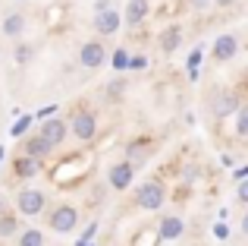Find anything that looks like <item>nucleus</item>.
<instances>
[{"label": "nucleus", "mask_w": 248, "mask_h": 246, "mask_svg": "<svg viewBox=\"0 0 248 246\" xmlns=\"http://www.w3.org/2000/svg\"><path fill=\"white\" fill-rule=\"evenodd\" d=\"M164 202H167V186H164V180H148V183H141L139 190H135V205H139L141 211H157V209H164Z\"/></svg>", "instance_id": "1"}, {"label": "nucleus", "mask_w": 248, "mask_h": 246, "mask_svg": "<svg viewBox=\"0 0 248 246\" xmlns=\"http://www.w3.org/2000/svg\"><path fill=\"white\" fill-rule=\"evenodd\" d=\"M69 136L79 139V142H94V136H97L94 111H88V107H76L73 117H69Z\"/></svg>", "instance_id": "2"}, {"label": "nucleus", "mask_w": 248, "mask_h": 246, "mask_svg": "<svg viewBox=\"0 0 248 246\" xmlns=\"http://www.w3.org/2000/svg\"><path fill=\"white\" fill-rule=\"evenodd\" d=\"M47 228L54 234H73L79 228V209L69 205V202L54 205V211H47Z\"/></svg>", "instance_id": "3"}, {"label": "nucleus", "mask_w": 248, "mask_h": 246, "mask_svg": "<svg viewBox=\"0 0 248 246\" xmlns=\"http://www.w3.org/2000/svg\"><path fill=\"white\" fill-rule=\"evenodd\" d=\"M211 117L214 120H226V117H236L239 107H242V101H239V95L232 92V88H217V92L211 95Z\"/></svg>", "instance_id": "4"}, {"label": "nucleus", "mask_w": 248, "mask_h": 246, "mask_svg": "<svg viewBox=\"0 0 248 246\" xmlns=\"http://www.w3.org/2000/svg\"><path fill=\"white\" fill-rule=\"evenodd\" d=\"M16 209H19L22 218H35L47 209V196H44L41 190H29V186H25V190L16 193Z\"/></svg>", "instance_id": "5"}, {"label": "nucleus", "mask_w": 248, "mask_h": 246, "mask_svg": "<svg viewBox=\"0 0 248 246\" xmlns=\"http://www.w3.org/2000/svg\"><path fill=\"white\" fill-rule=\"evenodd\" d=\"M107 48H104V41H85L79 48V67L82 70H101L104 63H107Z\"/></svg>", "instance_id": "6"}, {"label": "nucleus", "mask_w": 248, "mask_h": 246, "mask_svg": "<svg viewBox=\"0 0 248 246\" xmlns=\"http://www.w3.org/2000/svg\"><path fill=\"white\" fill-rule=\"evenodd\" d=\"M132 180H135V164H129V161H116V164H110V171H107L110 190L123 193V190L132 186Z\"/></svg>", "instance_id": "7"}, {"label": "nucleus", "mask_w": 248, "mask_h": 246, "mask_svg": "<svg viewBox=\"0 0 248 246\" xmlns=\"http://www.w3.org/2000/svg\"><path fill=\"white\" fill-rule=\"evenodd\" d=\"M0 32H3L6 38H13V41H19V38L29 32V16H25L22 10H13L6 13L3 19H0Z\"/></svg>", "instance_id": "8"}, {"label": "nucleus", "mask_w": 248, "mask_h": 246, "mask_svg": "<svg viewBox=\"0 0 248 246\" xmlns=\"http://www.w3.org/2000/svg\"><path fill=\"white\" fill-rule=\"evenodd\" d=\"M211 54H214V60H217V63L232 60V57L239 54V38H236V32H223V35H217Z\"/></svg>", "instance_id": "9"}, {"label": "nucleus", "mask_w": 248, "mask_h": 246, "mask_svg": "<svg viewBox=\"0 0 248 246\" xmlns=\"http://www.w3.org/2000/svg\"><path fill=\"white\" fill-rule=\"evenodd\" d=\"M38 136H44V139H47L54 148H60L63 142L69 139V120H60V117L44 120V123H41V133H38Z\"/></svg>", "instance_id": "10"}, {"label": "nucleus", "mask_w": 248, "mask_h": 246, "mask_svg": "<svg viewBox=\"0 0 248 246\" xmlns=\"http://www.w3.org/2000/svg\"><path fill=\"white\" fill-rule=\"evenodd\" d=\"M182 234H186V221H182L179 215H164L157 224V240L164 243H176L182 240Z\"/></svg>", "instance_id": "11"}, {"label": "nucleus", "mask_w": 248, "mask_h": 246, "mask_svg": "<svg viewBox=\"0 0 248 246\" xmlns=\"http://www.w3.org/2000/svg\"><path fill=\"white\" fill-rule=\"evenodd\" d=\"M151 148H154V139H148V136H139V139H129L126 142V161L129 164H145L148 158H151Z\"/></svg>", "instance_id": "12"}, {"label": "nucleus", "mask_w": 248, "mask_h": 246, "mask_svg": "<svg viewBox=\"0 0 248 246\" xmlns=\"http://www.w3.org/2000/svg\"><path fill=\"white\" fill-rule=\"evenodd\" d=\"M57 148L50 145L44 136H29V139H22V155H29V158H38V161H44V158H50Z\"/></svg>", "instance_id": "13"}, {"label": "nucleus", "mask_w": 248, "mask_h": 246, "mask_svg": "<svg viewBox=\"0 0 248 246\" xmlns=\"http://www.w3.org/2000/svg\"><path fill=\"white\" fill-rule=\"evenodd\" d=\"M120 25H123V16L116 10H104V13H94V32L97 35H116L120 32Z\"/></svg>", "instance_id": "14"}, {"label": "nucleus", "mask_w": 248, "mask_h": 246, "mask_svg": "<svg viewBox=\"0 0 248 246\" xmlns=\"http://www.w3.org/2000/svg\"><path fill=\"white\" fill-rule=\"evenodd\" d=\"M182 44V25H167L164 32L157 35V48L160 54H176Z\"/></svg>", "instance_id": "15"}, {"label": "nucleus", "mask_w": 248, "mask_h": 246, "mask_svg": "<svg viewBox=\"0 0 248 246\" xmlns=\"http://www.w3.org/2000/svg\"><path fill=\"white\" fill-rule=\"evenodd\" d=\"M148 13H151L148 0H129V3H126V13H123V22H126L129 29H135V25H141L148 19Z\"/></svg>", "instance_id": "16"}, {"label": "nucleus", "mask_w": 248, "mask_h": 246, "mask_svg": "<svg viewBox=\"0 0 248 246\" xmlns=\"http://www.w3.org/2000/svg\"><path fill=\"white\" fill-rule=\"evenodd\" d=\"M41 164L44 161L29 158V155H19V158H13V174H16L19 180H29V177H35V174L41 171Z\"/></svg>", "instance_id": "17"}, {"label": "nucleus", "mask_w": 248, "mask_h": 246, "mask_svg": "<svg viewBox=\"0 0 248 246\" xmlns=\"http://www.w3.org/2000/svg\"><path fill=\"white\" fill-rule=\"evenodd\" d=\"M22 234V228H19V218L13 215V211H6V215H0V237H19Z\"/></svg>", "instance_id": "18"}, {"label": "nucleus", "mask_w": 248, "mask_h": 246, "mask_svg": "<svg viewBox=\"0 0 248 246\" xmlns=\"http://www.w3.org/2000/svg\"><path fill=\"white\" fill-rule=\"evenodd\" d=\"M16 246H44V234L38 228H29L16 237Z\"/></svg>", "instance_id": "19"}, {"label": "nucleus", "mask_w": 248, "mask_h": 246, "mask_svg": "<svg viewBox=\"0 0 248 246\" xmlns=\"http://www.w3.org/2000/svg\"><path fill=\"white\" fill-rule=\"evenodd\" d=\"M236 136L239 139H248V101H242V107L236 114Z\"/></svg>", "instance_id": "20"}, {"label": "nucleus", "mask_w": 248, "mask_h": 246, "mask_svg": "<svg viewBox=\"0 0 248 246\" xmlns=\"http://www.w3.org/2000/svg\"><path fill=\"white\" fill-rule=\"evenodd\" d=\"M13 57H16L19 67H25V63H31V57H35V48H31V44H16Z\"/></svg>", "instance_id": "21"}, {"label": "nucleus", "mask_w": 248, "mask_h": 246, "mask_svg": "<svg viewBox=\"0 0 248 246\" xmlns=\"http://www.w3.org/2000/svg\"><path fill=\"white\" fill-rule=\"evenodd\" d=\"M129 63H132V60H129V51H116V54H113V67L116 70H126Z\"/></svg>", "instance_id": "22"}, {"label": "nucleus", "mask_w": 248, "mask_h": 246, "mask_svg": "<svg viewBox=\"0 0 248 246\" xmlns=\"http://www.w3.org/2000/svg\"><path fill=\"white\" fill-rule=\"evenodd\" d=\"M236 199L242 205H248V180H239V186H236Z\"/></svg>", "instance_id": "23"}, {"label": "nucleus", "mask_w": 248, "mask_h": 246, "mask_svg": "<svg viewBox=\"0 0 248 246\" xmlns=\"http://www.w3.org/2000/svg\"><path fill=\"white\" fill-rule=\"evenodd\" d=\"M201 57H204V48L198 44V48L192 51V57H188V70H195V67H198V63H201Z\"/></svg>", "instance_id": "24"}, {"label": "nucleus", "mask_w": 248, "mask_h": 246, "mask_svg": "<svg viewBox=\"0 0 248 246\" xmlns=\"http://www.w3.org/2000/svg\"><path fill=\"white\" fill-rule=\"evenodd\" d=\"M29 126H31V117H19V123L13 126V136H22V133H25Z\"/></svg>", "instance_id": "25"}, {"label": "nucleus", "mask_w": 248, "mask_h": 246, "mask_svg": "<svg viewBox=\"0 0 248 246\" xmlns=\"http://www.w3.org/2000/svg\"><path fill=\"white\" fill-rule=\"evenodd\" d=\"M188 6H192V10H207V6L214 3V0H186Z\"/></svg>", "instance_id": "26"}, {"label": "nucleus", "mask_w": 248, "mask_h": 246, "mask_svg": "<svg viewBox=\"0 0 248 246\" xmlns=\"http://www.w3.org/2000/svg\"><path fill=\"white\" fill-rule=\"evenodd\" d=\"M214 237H220V240H226V237H230V228H226V224L220 221L217 228H214Z\"/></svg>", "instance_id": "27"}, {"label": "nucleus", "mask_w": 248, "mask_h": 246, "mask_svg": "<svg viewBox=\"0 0 248 246\" xmlns=\"http://www.w3.org/2000/svg\"><path fill=\"white\" fill-rule=\"evenodd\" d=\"M107 92H110V95H120V92H123V79H113V82H110V88H107Z\"/></svg>", "instance_id": "28"}, {"label": "nucleus", "mask_w": 248, "mask_h": 246, "mask_svg": "<svg viewBox=\"0 0 248 246\" xmlns=\"http://www.w3.org/2000/svg\"><path fill=\"white\" fill-rule=\"evenodd\" d=\"M104 10H113L110 0H97V3H94V13H104Z\"/></svg>", "instance_id": "29"}, {"label": "nucleus", "mask_w": 248, "mask_h": 246, "mask_svg": "<svg viewBox=\"0 0 248 246\" xmlns=\"http://www.w3.org/2000/svg\"><path fill=\"white\" fill-rule=\"evenodd\" d=\"M94 234H97V224H91V228H88V230H85V234H82V243H88V240H91V237H94Z\"/></svg>", "instance_id": "30"}, {"label": "nucleus", "mask_w": 248, "mask_h": 246, "mask_svg": "<svg viewBox=\"0 0 248 246\" xmlns=\"http://www.w3.org/2000/svg\"><path fill=\"white\" fill-rule=\"evenodd\" d=\"M239 230H242V237H248V211L242 215V224H239Z\"/></svg>", "instance_id": "31"}, {"label": "nucleus", "mask_w": 248, "mask_h": 246, "mask_svg": "<svg viewBox=\"0 0 248 246\" xmlns=\"http://www.w3.org/2000/svg\"><path fill=\"white\" fill-rule=\"evenodd\" d=\"M236 180H248V164H245V167H239V171H236Z\"/></svg>", "instance_id": "32"}, {"label": "nucleus", "mask_w": 248, "mask_h": 246, "mask_svg": "<svg viewBox=\"0 0 248 246\" xmlns=\"http://www.w3.org/2000/svg\"><path fill=\"white\" fill-rule=\"evenodd\" d=\"M145 63H148V60H145V57H135V60H132V63H129V67H135V70H141V67H145Z\"/></svg>", "instance_id": "33"}, {"label": "nucleus", "mask_w": 248, "mask_h": 246, "mask_svg": "<svg viewBox=\"0 0 248 246\" xmlns=\"http://www.w3.org/2000/svg\"><path fill=\"white\" fill-rule=\"evenodd\" d=\"M214 6H232V0H214Z\"/></svg>", "instance_id": "34"}, {"label": "nucleus", "mask_w": 248, "mask_h": 246, "mask_svg": "<svg viewBox=\"0 0 248 246\" xmlns=\"http://www.w3.org/2000/svg\"><path fill=\"white\" fill-rule=\"evenodd\" d=\"M0 215H6V202H3V196H0Z\"/></svg>", "instance_id": "35"}, {"label": "nucleus", "mask_w": 248, "mask_h": 246, "mask_svg": "<svg viewBox=\"0 0 248 246\" xmlns=\"http://www.w3.org/2000/svg\"><path fill=\"white\" fill-rule=\"evenodd\" d=\"M0 161H3V145H0Z\"/></svg>", "instance_id": "36"}, {"label": "nucleus", "mask_w": 248, "mask_h": 246, "mask_svg": "<svg viewBox=\"0 0 248 246\" xmlns=\"http://www.w3.org/2000/svg\"><path fill=\"white\" fill-rule=\"evenodd\" d=\"M245 86H248V70H245Z\"/></svg>", "instance_id": "37"}]
</instances>
